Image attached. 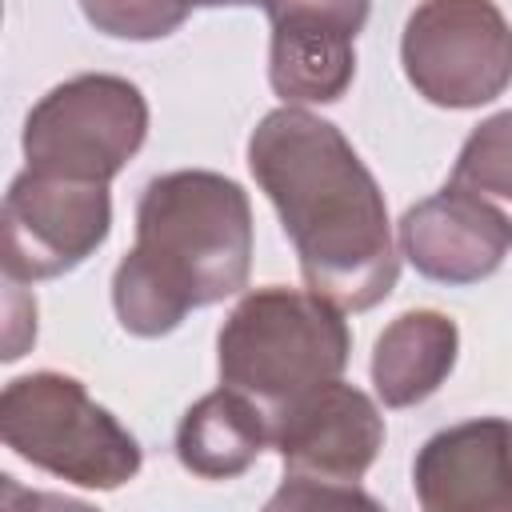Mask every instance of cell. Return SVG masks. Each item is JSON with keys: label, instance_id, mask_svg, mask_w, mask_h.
I'll return each instance as SVG.
<instances>
[{"label": "cell", "instance_id": "obj_10", "mask_svg": "<svg viewBox=\"0 0 512 512\" xmlns=\"http://www.w3.org/2000/svg\"><path fill=\"white\" fill-rule=\"evenodd\" d=\"M272 436V420L236 388L200 400L180 424V460L200 476L240 472Z\"/></svg>", "mask_w": 512, "mask_h": 512}, {"label": "cell", "instance_id": "obj_8", "mask_svg": "<svg viewBox=\"0 0 512 512\" xmlns=\"http://www.w3.org/2000/svg\"><path fill=\"white\" fill-rule=\"evenodd\" d=\"M272 436L280 440L288 476L312 472L328 484H356L380 444V420L360 392L332 380L296 412H288Z\"/></svg>", "mask_w": 512, "mask_h": 512}, {"label": "cell", "instance_id": "obj_11", "mask_svg": "<svg viewBox=\"0 0 512 512\" xmlns=\"http://www.w3.org/2000/svg\"><path fill=\"white\" fill-rule=\"evenodd\" d=\"M452 188L476 192L484 208L512 224V112L472 132L452 172Z\"/></svg>", "mask_w": 512, "mask_h": 512}, {"label": "cell", "instance_id": "obj_4", "mask_svg": "<svg viewBox=\"0 0 512 512\" xmlns=\"http://www.w3.org/2000/svg\"><path fill=\"white\" fill-rule=\"evenodd\" d=\"M124 88H128L124 80H108V76L96 80L88 76L56 88L28 116V132H24L28 160H36V168H56L72 180L104 184L144 140V100L108 116L104 128L100 124L92 128V120H100Z\"/></svg>", "mask_w": 512, "mask_h": 512}, {"label": "cell", "instance_id": "obj_2", "mask_svg": "<svg viewBox=\"0 0 512 512\" xmlns=\"http://www.w3.org/2000/svg\"><path fill=\"white\" fill-rule=\"evenodd\" d=\"M244 272V192L208 172H176L152 180L140 200V240L116 272V312L124 328L156 336L176 328L188 308L236 292Z\"/></svg>", "mask_w": 512, "mask_h": 512}, {"label": "cell", "instance_id": "obj_7", "mask_svg": "<svg viewBox=\"0 0 512 512\" xmlns=\"http://www.w3.org/2000/svg\"><path fill=\"white\" fill-rule=\"evenodd\" d=\"M4 440L24 460H36L52 472H60L64 440H76L96 460V468L104 476V488H116L132 476L124 464H116L100 448L92 452V440L132 444V436H124L108 420V412L92 408L88 396L80 392V384L64 380V376H28V380H16L4 392Z\"/></svg>", "mask_w": 512, "mask_h": 512}, {"label": "cell", "instance_id": "obj_5", "mask_svg": "<svg viewBox=\"0 0 512 512\" xmlns=\"http://www.w3.org/2000/svg\"><path fill=\"white\" fill-rule=\"evenodd\" d=\"M456 64V104L472 108L492 100L512 80V32L488 0H428L412 12L404 32V68L424 84L444 60Z\"/></svg>", "mask_w": 512, "mask_h": 512}, {"label": "cell", "instance_id": "obj_12", "mask_svg": "<svg viewBox=\"0 0 512 512\" xmlns=\"http://www.w3.org/2000/svg\"><path fill=\"white\" fill-rule=\"evenodd\" d=\"M88 20L112 36H164L184 20L192 4H264V0H80Z\"/></svg>", "mask_w": 512, "mask_h": 512}, {"label": "cell", "instance_id": "obj_1", "mask_svg": "<svg viewBox=\"0 0 512 512\" xmlns=\"http://www.w3.org/2000/svg\"><path fill=\"white\" fill-rule=\"evenodd\" d=\"M248 156L300 252L308 288L340 308H368L388 296L396 256L384 200L344 136L284 108L256 128Z\"/></svg>", "mask_w": 512, "mask_h": 512}, {"label": "cell", "instance_id": "obj_3", "mask_svg": "<svg viewBox=\"0 0 512 512\" xmlns=\"http://www.w3.org/2000/svg\"><path fill=\"white\" fill-rule=\"evenodd\" d=\"M344 356V320L316 292H252L220 332V376L272 420V432L276 420L340 376Z\"/></svg>", "mask_w": 512, "mask_h": 512}, {"label": "cell", "instance_id": "obj_6", "mask_svg": "<svg viewBox=\"0 0 512 512\" xmlns=\"http://www.w3.org/2000/svg\"><path fill=\"white\" fill-rule=\"evenodd\" d=\"M272 12V88L284 100H336L352 80V40L368 0H264Z\"/></svg>", "mask_w": 512, "mask_h": 512}, {"label": "cell", "instance_id": "obj_9", "mask_svg": "<svg viewBox=\"0 0 512 512\" xmlns=\"http://www.w3.org/2000/svg\"><path fill=\"white\" fill-rule=\"evenodd\" d=\"M508 244L512 224L452 184L404 216V248L432 280H480L500 264Z\"/></svg>", "mask_w": 512, "mask_h": 512}]
</instances>
